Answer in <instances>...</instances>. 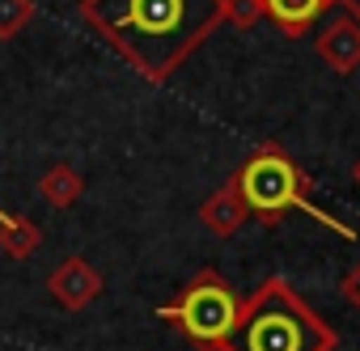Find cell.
Returning <instances> with one entry per match:
<instances>
[{"instance_id":"9a60e30c","label":"cell","mask_w":360,"mask_h":351,"mask_svg":"<svg viewBox=\"0 0 360 351\" xmlns=\"http://www.w3.org/2000/svg\"><path fill=\"white\" fill-rule=\"evenodd\" d=\"M352 178H356V187H360V161H356V165H352Z\"/></svg>"},{"instance_id":"8fae6325","label":"cell","mask_w":360,"mask_h":351,"mask_svg":"<svg viewBox=\"0 0 360 351\" xmlns=\"http://www.w3.org/2000/svg\"><path fill=\"white\" fill-rule=\"evenodd\" d=\"M34 18V0H0V39H18Z\"/></svg>"},{"instance_id":"3957f363","label":"cell","mask_w":360,"mask_h":351,"mask_svg":"<svg viewBox=\"0 0 360 351\" xmlns=\"http://www.w3.org/2000/svg\"><path fill=\"white\" fill-rule=\"evenodd\" d=\"M229 183L238 187L246 212H250L259 225H267V229H276L288 212H305V216H314L318 225H326L330 233H339L343 241H356V229H352V225H343V220H335L330 212L314 208V199H309L314 178L288 157V148L276 144V140L259 144V148L238 165V173H233Z\"/></svg>"},{"instance_id":"7c38bea8","label":"cell","mask_w":360,"mask_h":351,"mask_svg":"<svg viewBox=\"0 0 360 351\" xmlns=\"http://www.w3.org/2000/svg\"><path fill=\"white\" fill-rule=\"evenodd\" d=\"M225 22H233L238 30H250L255 22H263V0H225Z\"/></svg>"},{"instance_id":"5bb4252c","label":"cell","mask_w":360,"mask_h":351,"mask_svg":"<svg viewBox=\"0 0 360 351\" xmlns=\"http://www.w3.org/2000/svg\"><path fill=\"white\" fill-rule=\"evenodd\" d=\"M335 5H339L347 18H356V22H360V0H335Z\"/></svg>"},{"instance_id":"7a4b0ae2","label":"cell","mask_w":360,"mask_h":351,"mask_svg":"<svg viewBox=\"0 0 360 351\" xmlns=\"http://www.w3.org/2000/svg\"><path fill=\"white\" fill-rule=\"evenodd\" d=\"M335 330L297 296L288 279H263L238 309L221 351H335Z\"/></svg>"},{"instance_id":"52a82bcc","label":"cell","mask_w":360,"mask_h":351,"mask_svg":"<svg viewBox=\"0 0 360 351\" xmlns=\"http://www.w3.org/2000/svg\"><path fill=\"white\" fill-rule=\"evenodd\" d=\"M246 220H250V212H246V204H242V195H238L233 183L217 187V191L200 204V225H204L208 233H217V237H233Z\"/></svg>"},{"instance_id":"5b68a950","label":"cell","mask_w":360,"mask_h":351,"mask_svg":"<svg viewBox=\"0 0 360 351\" xmlns=\"http://www.w3.org/2000/svg\"><path fill=\"white\" fill-rule=\"evenodd\" d=\"M47 292H51L64 309L81 313V309H89V305L102 296V275H98V267H94L89 258L72 254V258H64V263L47 275Z\"/></svg>"},{"instance_id":"4fadbf2b","label":"cell","mask_w":360,"mask_h":351,"mask_svg":"<svg viewBox=\"0 0 360 351\" xmlns=\"http://www.w3.org/2000/svg\"><path fill=\"white\" fill-rule=\"evenodd\" d=\"M339 292H343V300H347V305H352V309L360 313V263H356V267H352V271L343 275V284H339Z\"/></svg>"},{"instance_id":"6da1fadb","label":"cell","mask_w":360,"mask_h":351,"mask_svg":"<svg viewBox=\"0 0 360 351\" xmlns=\"http://www.w3.org/2000/svg\"><path fill=\"white\" fill-rule=\"evenodd\" d=\"M81 18L140 77L169 81L225 22V0H81Z\"/></svg>"},{"instance_id":"9c48e42d","label":"cell","mask_w":360,"mask_h":351,"mask_svg":"<svg viewBox=\"0 0 360 351\" xmlns=\"http://www.w3.org/2000/svg\"><path fill=\"white\" fill-rule=\"evenodd\" d=\"M39 195H43L51 208H72V204L85 195L81 169H72V165H51L43 178H39Z\"/></svg>"},{"instance_id":"30bf717a","label":"cell","mask_w":360,"mask_h":351,"mask_svg":"<svg viewBox=\"0 0 360 351\" xmlns=\"http://www.w3.org/2000/svg\"><path fill=\"white\" fill-rule=\"evenodd\" d=\"M39 246H43V229L34 220L0 212V250H5L9 258H30Z\"/></svg>"},{"instance_id":"277c9868","label":"cell","mask_w":360,"mask_h":351,"mask_svg":"<svg viewBox=\"0 0 360 351\" xmlns=\"http://www.w3.org/2000/svg\"><path fill=\"white\" fill-rule=\"evenodd\" d=\"M238 309H242V296L229 288V279H221V271L208 267L174 300H165L157 309V317L183 330L195 351H221L238 322Z\"/></svg>"},{"instance_id":"ba28073f","label":"cell","mask_w":360,"mask_h":351,"mask_svg":"<svg viewBox=\"0 0 360 351\" xmlns=\"http://www.w3.org/2000/svg\"><path fill=\"white\" fill-rule=\"evenodd\" d=\"M326 9H335V0H263V18H271L276 30L288 34V39L309 34V26H314Z\"/></svg>"},{"instance_id":"8992f818","label":"cell","mask_w":360,"mask_h":351,"mask_svg":"<svg viewBox=\"0 0 360 351\" xmlns=\"http://www.w3.org/2000/svg\"><path fill=\"white\" fill-rule=\"evenodd\" d=\"M314 51H318V60L330 68V72H339V77H347V72H356L360 68V22L356 18H335L318 39H314Z\"/></svg>"}]
</instances>
